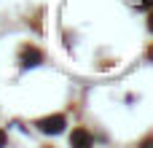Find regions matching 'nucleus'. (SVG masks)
<instances>
[{
  "label": "nucleus",
  "instance_id": "f257e3e1",
  "mask_svg": "<svg viewBox=\"0 0 153 148\" xmlns=\"http://www.w3.org/2000/svg\"><path fill=\"white\" fill-rule=\"evenodd\" d=\"M38 129L40 132H46V135H59L62 129H65V116H46V119H40L38 121Z\"/></svg>",
  "mask_w": 153,
  "mask_h": 148
},
{
  "label": "nucleus",
  "instance_id": "f03ea898",
  "mask_svg": "<svg viewBox=\"0 0 153 148\" xmlns=\"http://www.w3.org/2000/svg\"><path fill=\"white\" fill-rule=\"evenodd\" d=\"M40 59H43V54H40L38 49H24V51H22V65H24V67H32V65H38Z\"/></svg>",
  "mask_w": 153,
  "mask_h": 148
},
{
  "label": "nucleus",
  "instance_id": "7ed1b4c3",
  "mask_svg": "<svg viewBox=\"0 0 153 148\" xmlns=\"http://www.w3.org/2000/svg\"><path fill=\"white\" fill-rule=\"evenodd\" d=\"M70 143H73V146H91V143H94V138H91L86 129H75V132H73V138H70Z\"/></svg>",
  "mask_w": 153,
  "mask_h": 148
},
{
  "label": "nucleus",
  "instance_id": "20e7f679",
  "mask_svg": "<svg viewBox=\"0 0 153 148\" xmlns=\"http://www.w3.org/2000/svg\"><path fill=\"white\" fill-rule=\"evenodd\" d=\"M5 140H8V138H5V132L0 129V146H5Z\"/></svg>",
  "mask_w": 153,
  "mask_h": 148
},
{
  "label": "nucleus",
  "instance_id": "39448f33",
  "mask_svg": "<svg viewBox=\"0 0 153 148\" xmlns=\"http://www.w3.org/2000/svg\"><path fill=\"white\" fill-rule=\"evenodd\" d=\"M148 24H151V30H153V11H151V22H148Z\"/></svg>",
  "mask_w": 153,
  "mask_h": 148
},
{
  "label": "nucleus",
  "instance_id": "423d86ee",
  "mask_svg": "<svg viewBox=\"0 0 153 148\" xmlns=\"http://www.w3.org/2000/svg\"><path fill=\"white\" fill-rule=\"evenodd\" d=\"M143 3H145V5H153V0H143Z\"/></svg>",
  "mask_w": 153,
  "mask_h": 148
}]
</instances>
